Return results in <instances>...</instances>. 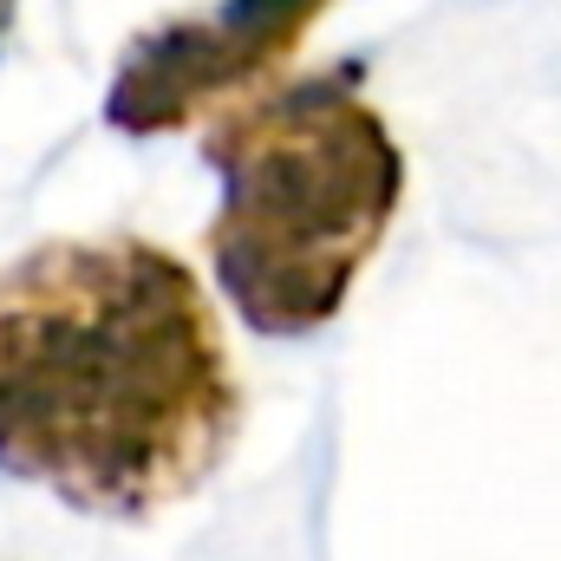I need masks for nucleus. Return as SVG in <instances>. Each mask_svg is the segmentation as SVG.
Here are the masks:
<instances>
[{"mask_svg": "<svg viewBox=\"0 0 561 561\" xmlns=\"http://www.w3.org/2000/svg\"><path fill=\"white\" fill-rule=\"evenodd\" d=\"M236 424L216 307L170 249L39 242L0 268V477L144 523L229 457Z\"/></svg>", "mask_w": 561, "mask_h": 561, "instance_id": "nucleus-1", "label": "nucleus"}, {"mask_svg": "<svg viewBox=\"0 0 561 561\" xmlns=\"http://www.w3.org/2000/svg\"><path fill=\"white\" fill-rule=\"evenodd\" d=\"M203 157L222 176L209 262L242 327L268 340L327 327L405 196V157L359 72H313L229 105Z\"/></svg>", "mask_w": 561, "mask_h": 561, "instance_id": "nucleus-2", "label": "nucleus"}, {"mask_svg": "<svg viewBox=\"0 0 561 561\" xmlns=\"http://www.w3.org/2000/svg\"><path fill=\"white\" fill-rule=\"evenodd\" d=\"M327 7L333 0H222L209 13L150 26L112 72L105 118L131 138H157L268 92V79L294 59Z\"/></svg>", "mask_w": 561, "mask_h": 561, "instance_id": "nucleus-3", "label": "nucleus"}, {"mask_svg": "<svg viewBox=\"0 0 561 561\" xmlns=\"http://www.w3.org/2000/svg\"><path fill=\"white\" fill-rule=\"evenodd\" d=\"M7 26H13V0H0V39H7Z\"/></svg>", "mask_w": 561, "mask_h": 561, "instance_id": "nucleus-4", "label": "nucleus"}]
</instances>
